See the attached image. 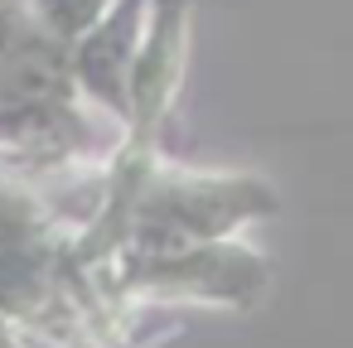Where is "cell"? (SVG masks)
I'll return each mask as SVG.
<instances>
[{
  "instance_id": "3",
  "label": "cell",
  "mask_w": 353,
  "mask_h": 348,
  "mask_svg": "<svg viewBox=\"0 0 353 348\" xmlns=\"http://www.w3.org/2000/svg\"><path fill=\"white\" fill-rule=\"evenodd\" d=\"M30 34V15L20 6H10V0H0V63H6L15 54V44Z\"/></svg>"
},
{
  "instance_id": "2",
  "label": "cell",
  "mask_w": 353,
  "mask_h": 348,
  "mask_svg": "<svg viewBox=\"0 0 353 348\" xmlns=\"http://www.w3.org/2000/svg\"><path fill=\"white\" fill-rule=\"evenodd\" d=\"M117 6V0H30V20L39 34H49L54 44H73V39H88L107 10Z\"/></svg>"
},
{
  "instance_id": "1",
  "label": "cell",
  "mask_w": 353,
  "mask_h": 348,
  "mask_svg": "<svg viewBox=\"0 0 353 348\" xmlns=\"http://www.w3.org/2000/svg\"><path fill=\"white\" fill-rule=\"evenodd\" d=\"M141 6L145 0H117V6L107 10V20L88 39H78V78L97 97H107V102H121V83H131Z\"/></svg>"
}]
</instances>
